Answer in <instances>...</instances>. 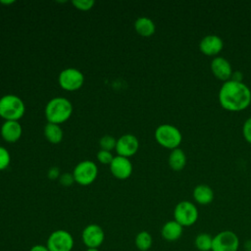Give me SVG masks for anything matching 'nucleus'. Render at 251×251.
Returning a JSON list of instances; mask_svg holds the SVG:
<instances>
[{"mask_svg": "<svg viewBox=\"0 0 251 251\" xmlns=\"http://www.w3.org/2000/svg\"><path fill=\"white\" fill-rule=\"evenodd\" d=\"M85 251H99L98 248H87Z\"/></svg>", "mask_w": 251, "mask_h": 251, "instance_id": "34", "label": "nucleus"}, {"mask_svg": "<svg viewBox=\"0 0 251 251\" xmlns=\"http://www.w3.org/2000/svg\"><path fill=\"white\" fill-rule=\"evenodd\" d=\"M244 248H245V251H251V239L245 241Z\"/></svg>", "mask_w": 251, "mask_h": 251, "instance_id": "32", "label": "nucleus"}, {"mask_svg": "<svg viewBox=\"0 0 251 251\" xmlns=\"http://www.w3.org/2000/svg\"><path fill=\"white\" fill-rule=\"evenodd\" d=\"M212 242L213 236L207 232H200L194 238V246L199 251H211Z\"/></svg>", "mask_w": 251, "mask_h": 251, "instance_id": "22", "label": "nucleus"}, {"mask_svg": "<svg viewBox=\"0 0 251 251\" xmlns=\"http://www.w3.org/2000/svg\"><path fill=\"white\" fill-rule=\"evenodd\" d=\"M211 71L214 75L224 82L229 80L232 75V68L230 63L224 57L216 56L211 62Z\"/></svg>", "mask_w": 251, "mask_h": 251, "instance_id": "12", "label": "nucleus"}, {"mask_svg": "<svg viewBox=\"0 0 251 251\" xmlns=\"http://www.w3.org/2000/svg\"><path fill=\"white\" fill-rule=\"evenodd\" d=\"M15 1L14 0H10V1H0V3L2 4H13Z\"/></svg>", "mask_w": 251, "mask_h": 251, "instance_id": "33", "label": "nucleus"}, {"mask_svg": "<svg viewBox=\"0 0 251 251\" xmlns=\"http://www.w3.org/2000/svg\"><path fill=\"white\" fill-rule=\"evenodd\" d=\"M22 126L18 121H6L1 126V135L7 142L13 143L22 136Z\"/></svg>", "mask_w": 251, "mask_h": 251, "instance_id": "15", "label": "nucleus"}, {"mask_svg": "<svg viewBox=\"0 0 251 251\" xmlns=\"http://www.w3.org/2000/svg\"><path fill=\"white\" fill-rule=\"evenodd\" d=\"M110 170L112 175L120 179L127 178L132 173V165L128 158L117 156L114 157L110 164Z\"/></svg>", "mask_w": 251, "mask_h": 251, "instance_id": "13", "label": "nucleus"}, {"mask_svg": "<svg viewBox=\"0 0 251 251\" xmlns=\"http://www.w3.org/2000/svg\"><path fill=\"white\" fill-rule=\"evenodd\" d=\"M134 244L138 251H149L153 244L152 235L146 230H141L136 234Z\"/></svg>", "mask_w": 251, "mask_h": 251, "instance_id": "21", "label": "nucleus"}, {"mask_svg": "<svg viewBox=\"0 0 251 251\" xmlns=\"http://www.w3.org/2000/svg\"><path fill=\"white\" fill-rule=\"evenodd\" d=\"M136 32L142 36H150L155 32V24L153 21L146 17L138 18L134 23Z\"/></svg>", "mask_w": 251, "mask_h": 251, "instance_id": "19", "label": "nucleus"}, {"mask_svg": "<svg viewBox=\"0 0 251 251\" xmlns=\"http://www.w3.org/2000/svg\"><path fill=\"white\" fill-rule=\"evenodd\" d=\"M97 159L100 163L102 164H111V162L113 161L114 157L112 155V153L110 151H106V150H100L97 153Z\"/></svg>", "mask_w": 251, "mask_h": 251, "instance_id": "26", "label": "nucleus"}, {"mask_svg": "<svg viewBox=\"0 0 251 251\" xmlns=\"http://www.w3.org/2000/svg\"><path fill=\"white\" fill-rule=\"evenodd\" d=\"M23 100L14 94H7L0 98V117L6 121H19L25 114Z\"/></svg>", "mask_w": 251, "mask_h": 251, "instance_id": "3", "label": "nucleus"}, {"mask_svg": "<svg viewBox=\"0 0 251 251\" xmlns=\"http://www.w3.org/2000/svg\"><path fill=\"white\" fill-rule=\"evenodd\" d=\"M105 239V233L102 227L96 224L86 226L81 232V240L87 248H98Z\"/></svg>", "mask_w": 251, "mask_h": 251, "instance_id": "10", "label": "nucleus"}, {"mask_svg": "<svg viewBox=\"0 0 251 251\" xmlns=\"http://www.w3.org/2000/svg\"><path fill=\"white\" fill-rule=\"evenodd\" d=\"M29 251H49V249L47 248L46 245H43V244H35L33 245Z\"/></svg>", "mask_w": 251, "mask_h": 251, "instance_id": "30", "label": "nucleus"}, {"mask_svg": "<svg viewBox=\"0 0 251 251\" xmlns=\"http://www.w3.org/2000/svg\"><path fill=\"white\" fill-rule=\"evenodd\" d=\"M186 164V155L180 148L173 149L169 156V165L175 171H180Z\"/></svg>", "mask_w": 251, "mask_h": 251, "instance_id": "18", "label": "nucleus"}, {"mask_svg": "<svg viewBox=\"0 0 251 251\" xmlns=\"http://www.w3.org/2000/svg\"><path fill=\"white\" fill-rule=\"evenodd\" d=\"M11 162V157L7 149L0 146V171L5 170Z\"/></svg>", "mask_w": 251, "mask_h": 251, "instance_id": "25", "label": "nucleus"}, {"mask_svg": "<svg viewBox=\"0 0 251 251\" xmlns=\"http://www.w3.org/2000/svg\"><path fill=\"white\" fill-rule=\"evenodd\" d=\"M155 138L160 145L173 150L178 147L182 135L176 126L170 124H163L156 128Z\"/></svg>", "mask_w": 251, "mask_h": 251, "instance_id": "4", "label": "nucleus"}, {"mask_svg": "<svg viewBox=\"0 0 251 251\" xmlns=\"http://www.w3.org/2000/svg\"><path fill=\"white\" fill-rule=\"evenodd\" d=\"M58 81L63 89L75 91L82 86L84 76L80 71L75 68H68L60 73Z\"/></svg>", "mask_w": 251, "mask_h": 251, "instance_id": "9", "label": "nucleus"}, {"mask_svg": "<svg viewBox=\"0 0 251 251\" xmlns=\"http://www.w3.org/2000/svg\"><path fill=\"white\" fill-rule=\"evenodd\" d=\"M224 47L223 39L217 34H208L201 38L199 48L202 53L208 56H215L219 54Z\"/></svg>", "mask_w": 251, "mask_h": 251, "instance_id": "14", "label": "nucleus"}, {"mask_svg": "<svg viewBox=\"0 0 251 251\" xmlns=\"http://www.w3.org/2000/svg\"><path fill=\"white\" fill-rule=\"evenodd\" d=\"M75 245L73 235L65 229L53 231L47 238L46 246L49 251H72Z\"/></svg>", "mask_w": 251, "mask_h": 251, "instance_id": "7", "label": "nucleus"}, {"mask_svg": "<svg viewBox=\"0 0 251 251\" xmlns=\"http://www.w3.org/2000/svg\"><path fill=\"white\" fill-rule=\"evenodd\" d=\"M230 79L236 80V81H242V74H241L239 71H236L235 73L232 72V75H231Z\"/></svg>", "mask_w": 251, "mask_h": 251, "instance_id": "31", "label": "nucleus"}, {"mask_svg": "<svg viewBox=\"0 0 251 251\" xmlns=\"http://www.w3.org/2000/svg\"><path fill=\"white\" fill-rule=\"evenodd\" d=\"M73 113L71 102L64 97H55L51 99L45 107V116L48 123L62 124L69 120Z\"/></svg>", "mask_w": 251, "mask_h": 251, "instance_id": "2", "label": "nucleus"}, {"mask_svg": "<svg viewBox=\"0 0 251 251\" xmlns=\"http://www.w3.org/2000/svg\"><path fill=\"white\" fill-rule=\"evenodd\" d=\"M219 101L226 110L239 112L247 108L251 103V90L244 82L229 79L221 86Z\"/></svg>", "mask_w": 251, "mask_h": 251, "instance_id": "1", "label": "nucleus"}, {"mask_svg": "<svg viewBox=\"0 0 251 251\" xmlns=\"http://www.w3.org/2000/svg\"><path fill=\"white\" fill-rule=\"evenodd\" d=\"M44 135L49 142L57 144L63 139V130L59 125L48 123L44 127Z\"/></svg>", "mask_w": 251, "mask_h": 251, "instance_id": "20", "label": "nucleus"}, {"mask_svg": "<svg viewBox=\"0 0 251 251\" xmlns=\"http://www.w3.org/2000/svg\"><path fill=\"white\" fill-rule=\"evenodd\" d=\"M194 200L200 205H207L214 199V191L208 184H198L192 192Z\"/></svg>", "mask_w": 251, "mask_h": 251, "instance_id": "17", "label": "nucleus"}, {"mask_svg": "<svg viewBox=\"0 0 251 251\" xmlns=\"http://www.w3.org/2000/svg\"><path fill=\"white\" fill-rule=\"evenodd\" d=\"M97 175V165L94 162L88 160L78 163L73 172L75 181L80 185H88L92 183L96 179Z\"/></svg>", "mask_w": 251, "mask_h": 251, "instance_id": "8", "label": "nucleus"}, {"mask_svg": "<svg viewBox=\"0 0 251 251\" xmlns=\"http://www.w3.org/2000/svg\"><path fill=\"white\" fill-rule=\"evenodd\" d=\"M239 237L232 230H222L213 236L211 251H238Z\"/></svg>", "mask_w": 251, "mask_h": 251, "instance_id": "6", "label": "nucleus"}, {"mask_svg": "<svg viewBox=\"0 0 251 251\" xmlns=\"http://www.w3.org/2000/svg\"><path fill=\"white\" fill-rule=\"evenodd\" d=\"M183 232V226H180L175 220L166 222L161 228L162 237L169 242H174L178 240Z\"/></svg>", "mask_w": 251, "mask_h": 251, "instance_id": "16", "label": "nucleus"}, {"mask_svg": "<svg viewBox=\"0 0 251 251\" xmlns=\"http://www.w3.org/2000/svg\"><path fill=\"white\" fill-rule=\"evenodd\" d=\"M242 133L247 142L251 143V117H249L243 124Z\"/></svg>", "mask_w": 251, "mask_h": 251, "instance_id": "27", "label": "nucleus"}, {"mask_svg": "<svg viewBox=\"0 0 251 251\" xmlns=\"http://www.w3.org/2000/svg\"><path fill=\"white\" fill-rule=\"evenodd\" d=\"M100 147L102 148V150H106V151H111L114 148H116V144H117V140L111 136V135H104L100 141H99Z\"/></svg>", "mask_w": 251, "mask_h": 251, "instance_id": "23", "label": "nucleus"}, {"mask_svg": "<svg viewBox=\"0 0 251 251\" xmlns=\"http://www.w3.org/2000/svg\"><path fill=\"white\" fill-rule=\"evenodd\" d=\"M198 216L196 205L187 200L178 202L174 209V220L183 227L193 226L197 222Z\"/></svg>", "mask_w": 251, "mask_h": 251, "instance_id": "5", "label": "nucleus"}, {"mask_svg": "<svg viewBox=\"0 0 251 251\" xmlns=\"http://www.w3.org/2000/svg\"><path fill=\"white\" fill-rule=\"evenodd\" d=\"M139 147V142L136 136L133 134H125L117 140L116 150L119 156L128 158L134 155Z\"/></svg>", "mask_w": 251, "mask_h": 251, "instance_id": "11", "label": "nucleus"}, {"mask_svg": "<svg viewBox=\"0 0 251 251\" xmlns=\"http://www.w3.org/2000/svg\"><path fill=\"white\" fill-rule=\"evenodd\" d=\"M60 175V170L57 167H52L49 171H48V177L50 179H56L59 177Z\"/></svg>", "mask_w": 251, "mask_h": 251, "instance_id": "29", "label": "nucleus"}, {"mask_svg": "<svg viewBox=\"0 0 251 251\" xmlns=\"http://www.w3.org/2000/svg\"><path fill=\"white\" fill-rule=\"evenodd\" d=\"M59 180H60V182H61L63 185L69 186V185H71V184L75 181V177H74L73 174H68V173H67V174H63V175L60 176Z\"/></svg>", "mask_w": 251, "mask_h": 251, "instance_id": "28", "label": "nucleus"}, {"mask_svg": "<svg viewBox=\"0 0 251 251\" xmlns=\"http://www.w3.org/2000/svg\"><path fill=\"white\" fill-rule=\"evenodd\" d=\"M72 4L80 11H88L95 4L94 0H73Z\"/></svg>", "mask_w": 251, "mask_h": 251, "instance_id": "24", "label": "nucleus"}]
</instances>
